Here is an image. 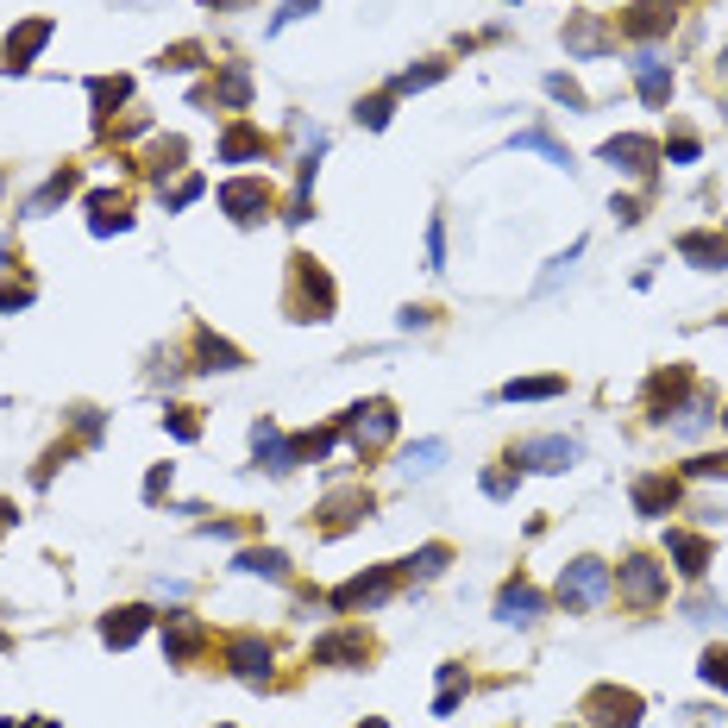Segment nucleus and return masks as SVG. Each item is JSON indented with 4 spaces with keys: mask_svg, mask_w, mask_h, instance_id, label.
Wrapping results in <instances>:
<instances>
[{
    "mask_svg": "<svg viewBox=\"0 0 728 728\" xmlns=\"http://www.w3.org/2000/svg\"><path fill=\"white\" fill-rule=\"evenodd\" d=\"M723 427H728V415H723Z\"/></svg>",
    "mask_w": 728,
    "mask_h": 728,
    "instance_id": "61",
    "label": "nucleus"
},
{
    "mask_svg": "<svg viewBox=\"0 0 728 728\" xmlns=\"http://www.w3.org/2000/svg\"><path fill=\"white\" fill-rule=\"evenodd\" d=\"M75 427H82V433L95 440V433H100V415H95V408H75Z\"/></svg>",
    "mask_w": 728,
    "mask_h": 728,
    "instance_id": "51",
    "label": "nucleus"
},
{
    "mask_svg": "<svg viewBox=\"0 0 728 728\" xmlns=\"http://www.w3.org/2000/svg\"><path fill=\"white\" fill-rule=\"evenodd\" d=\"M371 509H377V502H371V490H351V497H333V502L321 509V515H326V534H346V527H351V522H365Z\"/></svg>",
    "mask_w": 728,
    "mask_h": 728,
    "instance_id": "25",
    "label": "nucleus"
},
{
    "mask_svg": "<svg viewBox=\"0 0 728 728\" xmlns=\"http://www.w3.org/2000/svg\"><path fill=\"white\" fill-rule=\"evenodd\" d=\"M377 653V641L371 634H365V628H333V634H321V641H314V666H365V659H371Z\"/></svg>",
    "mask_w": 728,
    "mask_h": 728,
    "instance_id": "10",
    "label": "nucleus"
},
{
    "mask_svg": "<svg viewBox=\"0 0 728 728\" xmlns=\"http://www.w3.org/2000/svg\"><path fill=\"white\" fill-rule=\"evenodd\" d=\"M7 522H13V502H0V527H7Z\"/></svg>",
    "mask_w": 728,
    "mask_h": 728,
    "instance_id": "53",
    "label": "nucleus"
},
{
    "mask_svg": "<svg viewBox=\"0 0 728 728\" xmlns=\"http://www.w3.org/2000/svg\"><path fill=\"white\" fill-rule=\"evenodd\" d=\"M195 57H201L195 45H176L170 57H157V63H164V70H195Z\"/></svg>",
    "mask_w": 728,
    "mask_h": 728,
    "instance_id": "47",
    "label": "nucleus"
},
{
    "mask_svg": "<svg viewBox=\"0 0 728 728\" xmlns=\"http://www.w3.org/2000/svg\"><path fill=\"white\" fill-rule=\"evenodd\" d=\"M540 609H547V597L527 584V577H509L497 590V622H509V628H534L540 622Z\"/></svg>",
    "mask_w": 728,
    "mask_h": 728,
    "instance_id": "12",
    "label": "nucleus"
},
{
    "mask_svg": "<svg viewBox=\"0 0 728 728\" xmlns=\"http://www.w3.org/2000/svg\"><path fill=\"white\" fill-rule=\"evenodd\" d=\"M634 82H641V100H647V107H666V100H672V70H666V57L653 45L634 57Z\"/></svg>",
    "mask_w": 728,
    "mask_h": 728,
    "instance_id": "17",
    "label": "nucleus"
},
{
    "mask_svg": "<svg viewBox=\"0 0 728 728\" xmlns=\"http://www.w3.org/2000/svg\"><path fill=\"white\" fill-rule=\"evenodd\" d=\"M365 728H383V723H365Z\"/></svg>",
    "mask_w": 728,
    "mask_h": 728,
    "instance_id": "59",
    "label": "nucleus"
},
{
    "mask_svg": "<svg viewBox=\"0 0 728 728\" xmlns=\"http://www.w3.org/2000/svg\"><path fill=\"white\" fill-rule=\"evenodd\" d=\"M170 497V465H157V472L145 477V502H164Z\"/></svg>",
    "mask_w": 728,
    "mask_h": 728,
    "instance_id": "46",
    "label": "nucleus"
},
{
    "mask_svg": "<svg viewBox=\"0 0 728 728\" xmlns=\"http://www.w3.org/2000/svg\"><path fill=\"white\" fill-rule=\"evenodd\" d=\"M25 301H32V283H0V314H13Z\"/></svg>",
    "mask_w": 728,
    "mask_h": 728,
    "instance_id": "44",
    "label": "nucleus"
},
{
    "mask_svg": "<svg viewBox=\"0 0 728 728\" xmlns=\"http://www.w3.org/2000/svg\"><path fill=\"white\" fill-rule=\"evenodd\" d=\"M672 7H678V0H634V7H628V20H622V32H628V38H647V45H653L659 32H672V20H678Z\"/></svg>",
    "mask_w": 728,
    "mask_h": 728,
    "instance_id": "16",
    "label": "nucleus"
},
{
    "mask_svg": "<svg viewBox=\"0 0 728 728\" xmlns=\"http://www.w3.org/2000/svg\"><path fill=\"white\" fill-rule=\"evenodd\" d=\"M565 50H572V57H602V50H616V32H609L597 13H577V20L565 25Z\"/></svg>",
    "mask_w": 728,
    "mask_h": 728,
    "instance_id": "19",
    "label": "nucleus"
},
{
    "mask_svg": "<svg viewBox=\"0 0 728 728\" xmlns=\"http://www.w3.org/2000/svg\"><path fill=\"white\" fill-rule=\"evenodd\" d=\"M678 258H691L697 271H728V232L716 239V232H684L678 239Z\"/></svg>",
    "mask_w": 728,
    "mask_h": 728,
    "instance_id": "21",
    "label": "nucleus"
},
{
    "mask_svg": "<svg viewBox=\"0 0 728 728\" xmlns=\"http://www.w3.org/2000/svg\"><path fill=\"white\" fill-rule=\"evenodd\" d=\"M88 95H95V114L107 120V107H120V100L132 95V82H126V75H100V82H88Z\"/></svg>",
    "mask_w": 728,
    "mask_h": 728,
    "instance_id": "34",
    "label": "nucleus"
},
{
    "mask_svg": "<svg viewBox=\"0 0 728 728\" xmlns=\"http://www.w3.org/2000/svg\"><path fill=\"white\" fill-rule=\"evenodd\" d=\"M616 597V572L602 565V559H572L565 572H559V602L565 609H597V602Z\"/></svg>",
    "mask_w": 728,
    "mask_h": 728,
    "instance_id": "2",
    "label": "nucleus"
},
{
    "mask_svg": "<svg viewBox=\"0 0 728 728\" xmlns=\"http://www.w3.org/2000/svg\"><path fill=\"white\" fill-rule=\"evenodd\" d=\"M697 139H691V132H672V145H666V157H672V164H697Z\"/></svg>",
    "mask_w": 728,
    "mask_h": 728,
    "instance_id": "43",
    "label": "nucleus"
},
{
    "mask_svg": "<svg viewBox=\"0 0 728 728\" xmlns=\"http://www.w3.org/2000/svg\"><path fill=\"white\" fill-rule=\"evenodd\" d=\"M207 7H214V13H220V7H239V0H207Z\"/></svg>",
    "mask_w": 728,
    "mask_h": 728,
    "instance_id": "54",
    "label": "nucleus"
},
{
    "mask_svg": "<svg viewBox=\"0 0 728 728\" xmlns=\"http://www.w3.org/2000/svg\"><path fill=\"white\" fill-rule=\"evenodd\" d=\"M484 490H490V497H515V477H509V472H484Z\"/></svg>",
    "mask_w": 728,
    "mask_h": 728,
    "instance_id": "50",
    "label": "nucleus"
},
{
    "mask_svg": "<svg viewBox=\"0 0 728 728\" xmlns=\"http://www.w3.org/2000/svg\"><path fill=\"white\" fill-rule=\"evenodd\" d=\"M50 32H57L50 20H25V25H13V32H7V63H0V70H7V75H25V70H32V57H38V50L50 45Z\"/></svg>",
    "mask_w": 728,
    "mask_h": 728,
    "instance_id": "14",
    "label": "nucleus"
},
{
    "mask_svg": "<svg viewBox=\"0 0 728 728\" xmlns=\"http://www.w3.org/2000/svg\"><path fill=\"white\" fill-rule=\"evenodd\" d=\"M25 728H50V723H25Z\"/></svg>",
    "mask_w": 728,
    "mask_h": 728,
    "instance_id": "58",
    "label": "nucleus"
},
{
    "mask_svg": "<svg viewBox=\"0 0 728 728\" xmlns=\"http://www.w3.org/2000/svg\"><path fill=\"white\" fill-rule=\"evenodd\" d=\"M577 458H584V446L565 440V433H540V440L515 446V465H527V472H572Z\"/></svg>",
    "mask_w": 728,
    "mask_h": 728,
    "instance_id": "8",
    "label": "nucleus"
},
{
    "mask_svg": "<svg viewBox=\"0 0 728 728\" xmlns=\"http://www.w3.org/2000/svg\"><path fill=\"white\" fill-rule=\"evenodd\" d=\"M0 189H7V176H0Z\"/></svg>",
    "mask_w": 728,
    "mask_h": 728,
    "instance_id": "60",
    "label": "nucleus"
},
{
    "mask_svg": "<svg viewBox=\"0 0 728 728\" xmlns=\"http://www.w3.org/2000/svg\"><path fill=\"white\" fill-rule=\"evenodd\" d=\"M684 390H691V377H684V371H659V377H653V383H647L653 421H666V415L678 408V396H684Z\"/></svg>",
    "mask_w": 728,
    "mask_h": 728,
    "instance_id": "28",
    "label": "nucleus"
},
{
    "mask_svg": "<svg viewBox=\"0 0 728 728\" xmlns=\"http://www.w3.org/2000/svg\"><path fill=\"white\" fill-rule=\"evenodd\" d=\"M170 433H176V440H195L201 427H195V415H189V408H176V415H170Z\"/></svg>",
    "mask_w": 728,
    "mask_h": 728,
    "instance_id": "49",
    "label": "nucleus"
},
{
    "mask_svg": "<svg viewBox=\"0 0 728 728\" xmlns=\"http://www.w3.org/2000/svg\"><path fill=\"white\" fill-rule=\"evenodd\" d=\"M151 622H157V616H151L145 602L107 609V616H100V641H107V647H139V641L151 634Z\"/></svg>",
    "mask_w": 728,
    "mask_h": 728,
    "instance_id": "13",
    "label": "nucleus"
},
{
    "mask_svg": "<svg viewBox=\"0 0 728 728\" xmlns=\"http://www.w3.org/2000/svg\"><path fill=\"white\" fill-rule=\"evenodd\" d=\"M0 653H13V634H0Z\"/></svg>",
    "mask_w": 728,
    "mask_h": 728,
    "instance_id": "55",
    "label": "nucleus"
},
{
    "mask_svg": "<svg viewBox=\"0 0 728 728\" xmlns=\"http://www.w3.org/2000/svg\"><path fill=\"white\" fill-rule=\"evenodd\" d=\"M446 559H452V547H446V540H433V547H421L415 559H408V572H415V577H440V572H446Z\"/></svg>",
    "mask_w": 728,
    "mask_h": 728,
    "instance_id": "36",
    "label": "nucleus"
},
{
    "mask_svg": "<svg viewBox=\"0 0 728 728\" xmlns=\"http://www.w3.org/2000/svg\"><path fill=\"white\" fill-rule=\"evenodd\" d=\"M440 458H446V440H421V446L402 452V472H408V477H433V472H440Z\"/></svg>",
    "mask_w": 728,
    "mask_h": 728,
    "instance_id": "32",
    "label": "nucleus"
},
{
    "mask_svg": "<svg viewBox=\"0 0 728 728\" xmlns=\"http://www.w3.org/2000/svg\"><path fill=\"white\" fill-rule=\"evenodd\" d=\"M214 100H220V107H246V100H251V75L239 70V63H226L220 82H214Z\"/></svg>",
    "mask_w": 728,
    "mask_h": 728,
    "instance_id": "33",
    "label": "nucleus"
},
{
    "mask_svg": "<svg viewBox=\"0 0 728 728\" xmlns=\"http://www.w3.org/2000/svg\"><path fill=\"white\" fill-rule=\"evenodd\" d=\"M264 151L271 145H264V132L251 120H232L220 132V164H264Z\"/></svg>",
    "mask_w": 728,
    "mask_h": 728,
    "instance_id": "18",
    "label": "nucleus"
},
{
    "mask_svg": "<svg viewBox=\"0 0 728 728\" xmlns=\"http://www.w3.org/2000/svg\"><path fill=\"white\" fill-rule=\"evenodd\" d=\"M220 659L232 666V678H246V684H271V659L276 647L264 641V634H232L220 647Z\"/></svg>",
    "mask_w": 728,
    "mask_h": 728,
    "instance_id": "6",
    "label": "nucleus"
},
{
    "mask_svg": "<svg viewBox=\"0 0 728 728\" xmlns=\"http://www.w3.org/2000/svg\"><path fill=\"white\" fill-rule=\"evenodd\" d=\"M497 396L502 402H552V396H565V377H515V383H502Z\"/></svg>",
    "mask_w": 728,
    "mask_h": 728,
    "instance_id": "27",
    "label": "nucleus"
},
{
    "mask_svg": "<svg viewBox=\"0 0 728 728\" xmlns=\"http://www.w3.org/2000/svg\"><path fill=\"white\" fill-rule=\"evenodd\" d=\"M716 63H723V75H728V50H723V57H716Z\"/></svg>",
    "mask_w": 728,
    "mask_h": 728,
    "instance_id": "57",
    "label": "nucleus"
},
{
    "mask_svg": "<svg viewBox=\"0 0 728 728\" xmlns=\"http://www.w3.org/2000/svg\"><path fill=\"white\" fill-rule=\"evenodd\" d=\"M396 565H377V572H365V577H351V584H339L333 590V609L339 616H358V609H377V602H390V590H396Z\"/></svg>",
    "mask_w": 728,
    "mask_h": 728,
    "instance_id": "5",
    "label": "nucleus"
},
{
    "mask_svg": "<svg viewBox=\"0 0 728 728\" xmlns=\"http://www.w3.org/2000/svg\"><path fill=\"white\" fill-rule=\"evenodd\" d=\"M509 145H515V151H540V157H552V164H559V170H572V151L559 145V139H552L547 126H522V132H515V139H509Z\"/></svg>",
    "mask_w": 728,
    "mask_h": 728,
    "instance_id": "29",
    "label": "nucleus"
},
{
    "mask_svg": "<svg viewBox=\"0 0 728 728\" xmlns=\"http://www.w3.org/2000/svg\"><path fill=\"white\" fill-rule=\"evenodd\" d=\"M684 477H728V452H703V458H691Z\"/></svg>",
    "mask_w": 728,
    "mask_h": 728,
    "instance_id": "42",
    "label": "nucleus"
},
{
    "mask_svg": "<svg viewBox=\"0 0 728 728\" xmlns=\"http://www.w3.org/2000/svg\"><path fill=\"white\" fill-rule=\"evenodd\" d=\"M201 647H207V628H201L195 616H182V609H176V616H164V653H170L176 666H189Z\"/></svg>",
    "mask_w": 728,
    "mask_h": 728,
    "instance_id": "15",
    "label": "nucleus"
},
{
    "mask_svg": "<svg viewBox=\"0 0 728 728\" xmlns=\"http://www.w3.org/2000/svg\"><path fill=\"white\" fill-rule=\"evenodd\" d=\"M709 415H716V396H709V390H684L672 408V433H703Z\"/></svg>",
    "mask_w": 728,
    "mask_h": 728,
    "instance_id": "23",
    "label": "nucleus"
},
{
    "mask_svg": "<svg viewBox=\"0 0 728 728\" xmlns=\"http://www.w3.org/2000/svg\"><path fill=\"white\" fill-rule=\"evenodd\" d=\"M220 207L239 226L264 220V214H271V182H264V176H232V182H220Z\"/></svg>",
    "mask_w": 728,
    "mask_h": 728,
    "instance_id": "9",
    "label": "nucleus"
},
{
    "mask_svg": "<svg viewBox=\"0 0 728 728\" xmlns=\"http://www.w3.org/2000/svg\"><path fill=\"white\" fill-rule=\"evenodd\" d=\"M697 678H703V684H716V691H728V647H709V653H703Z\"/></svg>",
    "mask_w": 728,
    "mask_h": 728,
    "instance_id": "39",
    "label": "nucleus"
},
{
    "mask_svg": "<svg viewBox=\"0 0 728 728\" xmlns=\"http://www.w3.org/2000/svg\"><path fill=\"white\" fill-rule=\"evenodd\" d=\"M666 552L678 559V572H684V577H703V572H709V540H703V534H691V527H666Z\"/></svg>",
    "mask_w": 728,
    "mask_h": 728,
    "instance_id": "20",
    "label": "nucleus"
},
{
    "mask_svg": "<svg viewBox=\"0 0 728 728\" xmlns=\"http://www.w3.org/2000/svg\"><path fill=\"white\" fill-rule=\"evenodd\" d=\"M427 271H446V220H427Z\"/></svg>",
    "mask_w": 728,
    "mask_h": 728,
    "instance_id": "40",
    "label": "nucleus"
},
{
    "mask_svg": "<svg viewBox=\"0 0 728 728\" xmlns=\"http://www.w3.org/2000/svg\"><path fill=\"white\" fill-rule=\"evenodd\" d=\"M88 226H95L100 239H107V232H126V226H132V214H126V195H114V189H95V195H88Z\"/></svg>",
    "mask_w": 728,
    "mask_h": 728,
    "instance_id": "22",
    "label": "nucleus"
},
{
    "mask_svg": "<svg viewBox=\"0 0 728 728\" xmlns=\"http://www.w3.org/2000/svg\"><path fill=\"white\" fill-rule=\"evenodd\" d=\"M390 107H396V95H371V100H358V126L383 132V126H390Z\"/></svg>",
    "mask_w": 728,
    "mask_h": 728,
    "instance_id": "38",
    "label": "nucleus"
},
{
    "mask_svg": "<svg viewBox=\"0 0 728 728\" xmlns=\"http://www.w3.org/2000/svg\"><path fill=\"white\" fill-rule=\"evenodd\" d=\"M659 157H666V151L653 145V139H641V132H616V139H602V164H616L622 176H653Z\"/></svg>",
    "mask_w": 728,
    "mask_h": 728,
    "instance_id": "11",
    "label": "nucleus"
},
{
    "mask_svg": "<svg viewBox=\"0 0 728 728\" xmlns=\"http://www.w3.org/2000/svg\"><path fill=\"white\" fill-rule=\"evenodd\" d=\"M120 7H151V0H120Z\"/></svg>",
    "mask_w": 728,
    "mask_h": 728,
    "instance_id": "56",
    "label": "nucleus"
},
{
    "mask_svg": "<svg viewBox=\"0 0 728 728\" xmlns=\"http://www.w3.org/2000/svg\"><path fill=\"white\" fill-rule=\"evenodd\" d=\"M672 502H678L672 477H634V509H641V515H666Z\"/></svg>",
    "mask_w": 728,
    "mask_h": 728,
    "instance_id": "26",
    "label": "nucleus"
},
{
    "mask_svg": "<svg viewBox=\"0 0 728 728\" xmlns=\"http://www.w3.org/2000/svg\"><path fill=\"white\" fill-rule=\"evenodd\" d=\"M195 358H201L195 371H239V365H246V351H239V346H226L220 333H207V326L195 333Z\"/></svg>",
    "mask_w": 728,
    "mask_h": 728,
    "instance_id": "24",
    "label": "nucleus"
},
{
    "mask_svg": "<svg viewBox=\"0 0 728 728\" xmlns=\"http://www.w3.org/2000/svg\"><path fill=\"white\" fill-rule=\"evenodd\" d=\"M577 258H584V239H577V246H565V251H559V258H552L547 271H540V283H534V289H540V296H547V289H559V276L572 271Z\"/></svg>",
    "mask_w": 728,
    "mask_h": 728,
    "instance_id": "37",
    "label": "nucleus"
},
{
    "mask_svg": "<svg viewBox=\"0 0 728 728\" xmlns=\"http://www.w3.org/2000/svg\"><path fill=\"white\" fill-rule=\"evenodd\" d=\"M446 75V63H421V70H402L396 82H390V95H415V88H433Z\"/></svg>",
    "mask_w": 728,
    "mask_h": 728,
    "instance_id": "35",
    "label": "nucleus"
},
{
    "mask_svg": "<svg viewBox=\"0 0 728 728\" xmlns=\"http://www.w3.org/2000/svg\"><path fill=\"white\" fill-rule=\"evenodd\" d=\"M75 189H82V170H57V176L45 182V189L32 195V207H25V214H50V207H57L63 195H75Z\"/></svg>",
    "mask_w": 728,
    "mask_h": 728,
    "instance_id": "31",
    "label": "nucleus"
},
{
    "mask_svg": "<svg viewBox=\"0 0 728 728\" xmlns=\"http://www.w3.org/2000/svg\"><path fill=\"white\" fill-rule=\"evenodd\" d=\"M201 189H207V182H201V176H182V182H176V195H170V207H189V201H195Z\"/></svg>",
    "mask_w": 728,
    "mask_h": 728,
    "instance_id": "48",
    "label": "nucleus"
},
{
    "mask_svg": "<svg viewBox=\"0 0 728 728\" xmlns=\"http://www.w3.org/2000/svg\"><path fill=\"white\" fill-rule=\"evenodd\" d=\"M396 321H402V326H408V333H415V326H427V321H433V314H427V308H402Z\"/></svg>",
    "mask_w": 728,
    "mask_h": 728,
    "instance_id": "52",
    "label": "nucleus"
},
{
    "mask_svg": "<svg viewBox=\"0 0 728 728\" xmlns=\"http://www.w3.org/2000/svg\"><path fill=\"white\" fill-rule=\"evenodd\" d=\"M346 433L358 452H377L390 446V433H396V408L390 402H358V408H346Z\"/></svg>",
    "mask_w": 728,
    "mask_h": 728,
    "instance_id": "7",
    "label": "nucleus"
},
{
    "mask_svg": "<svg viewBox=\"0 0 728 728\" xmlns=\"http://www.w3.org/2000/svg\"><path fill=\"white\" fill-rule=\"evenodd\" d=\"M283 308H289V321H333V276L308 251L289 258V296H283Z\"/></svg>",
    "mask_w": 728,
    "mask_h": 728,
    "instance_id": "1",
    "label": "nucleus"
},
{
    "mask_svg": "<svg viewBox=\"0 0 728 728\" xmlns=\"http://www.w3.org/2000/svg\"><path fill=\"white\" fill-rule=\"evenodd\" d=\"M547 95H552V100H565L572 114H584V88H577L572 75H547Z\"/></svg>",
    "mask_w": 728,
    "mask_h": 728,
    "instance_id": "41",
    "label": "nucleus"
},
{
    "mask_svg": "<svg viewBox=\"0 0 728 728\" xmlns=\"http://www.w3.org/2000/svg\"><path fill=\"white\" fill-rule=\"evenodd\" d=\"M314 7H321V0H289V7H283V13H276V20H271V32H283V25L308 20V13H314Z\"/></svg>",
    "mask_w": 728,
    "mask_h": 728,
    "instance_id": "45",
    "label": "nucleus"
},
{
    "mask_svg": "<svg viewBox=\"0 0 728 728\" xmlns=\"http://www.w3.org/2000/svg\"><path fill=\"white\" fill-rule=\"evenodd\" d=\"M616 597L634 602V609H659V602H666V565H659V559H628V565H616Z\"/></svg>",
    "mask_w": 728,
    "mask_h": 728,
    "instance_id": "3",
    "label": "nucleus"
},
{
    "mask_svg": "<svg viewBox=\"0 0 728 728\" xmlns=\"http://www.w3.org/2000/svg\"><path fill=\"white\" fill-rule=\"evenodd\" d=\"M239 572H251V577H289V559L276 547H239V559H232Z\"/></svg>",
    "mask_w": 728,
    "mask_h": 728,
    "instance_id": "30",
    "label": "nucleus"
},
{
    "mask_svg": "<svg viewBox=\"0 0 728 728\" xmlns=\"http://www.w3.org/2000/svg\"><path fill=\"white\" fill-rule=\"evenodd\" d=\"M641 709H647V703L634 697L628 684H597V691L584 697V716H590V728H641Z\"/></svg>",
    "mask_w": 728,
    "mask_h": 728,
    "instance_id": "4",
    "label": "nucleus"
}]
</instances>
